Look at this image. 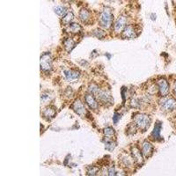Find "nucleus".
I'll list each match as a JSON object with an SVG mask.
<instances>
[{"label": "nucleus", "instance_id": "28", "mask_svg": "<svg viewBox=\"0 0 176 176\" xmlns=\"http://www.w3.org/2000/svg\"><path fill=\"white\" fill-rule=\"evenodd\" d=\"M51 97H52V95H50V93L49 92H42V95H41V101H42V102H45L48 100H50Z\"/></svg>", "mask_w": 176, "mask_h": 176}, {"label": "nucleus", "instance_id": "27", "mask_svg": "<svg viewBox=\"0 0 176 176\" xmlns=\"http://www.w3.org/2000/svg\"><path fill=\"white\" fill-rule=\"evenodd\" d=\"M136 125L135 123H131L128 126L127 128V133L129 135H133L136 133Z\"/></svg>", "mask_w": 176, "mask_h": 176}, {"label": "nucleus", "instance_id": "20", "mask_svg": "<svg viewBox=\"0 0 176 176\" xmlns=\"http://www.w3.org/2000/svg\"><path fill=\"white\" fill-rule=\"evenodd\" d=\"M122 161H123V164L125 166V167H131L133 165V163H135L132 156H129V155H124V157L122 158Z\"/></svg>", "mask_w": 176, "mask_h": 176}, {"label": "nucleus", "instance_id": "30", "mask_svg": "<svg viewBox=\"0 0 176 176\" xmlns=\"http://www.w3.org/2000/svg\"><path fill=\"white\" fill-rule=\"evenodd\" d=\"M121 119V115L117 113V112H116L115 113V115H114V116H113V122H114V123L115 124H117V123L119 122V120Z\"/></svg>", "mask_w": 176, "mask_h": 176}, {"label": "nucleus", "instance_id": "9", "mask_svg": "<svg viewBox=\"0 0 176 176\" xmlns=\"http://www.w3.org/2000/svg\"><path fill=\"white\" fill-rule=\"evenodd\" d=\"M136 36H137L136 30L134 26L132 25L126 26L122 33V37L123 39H134Z\"/></svg>", "mask_w": 176, "mask_h": 176}, {"label": "nucleus", "instance_id": "8", "mask_svg": "<svg viewBox=\"0 0 176 176\" xmlns=\"http://www.w3.org/2000/svg\"><path fill=\"white\" fill-rule=\"evenodd\" d=\"M157 85H158V89H159L160 96H162V97L167 96L169 93V90H170L167 81L165 78H160L158 80Z\"/></svg>", "mask_w": 176, "mask_h": 176}, {"label": "nucleus", "instance_id": "29", "mask_svg": "<svg viewBox=\"0 0 176 176\" xmlns=\"http://www.w3.org/2000/svg\"><path fill=\"white\" fill-rule=\"evenodd\" d=\"M108 174L109 175H116V168L114 166H110L108 169Z\"/></svg>", "mask_w": 176, "mask_h": 176}, {"label": "nucleus", "instance_id": "2", "mask_svg": "<svg viewBox=\"0 0 176 176\" xmlns=\"http://www.w3.org/2000/svg\"><path fill=\"white\" fill-rule=\"evenodd\" d=\"M134 123L137 128H139L143 131H145L151 123V119L149 116L145 114H137L134 117Z\"/></svg>", "mask_w": 176, "mask_h": 176}, {"label": "nucleus", "instance_id": "31", "mask_svg": "<svg viewBox=\"0 0 176 176\" xmlns=\"http://www.w3.org/2000/svg\"><path fill=\"white\" fill-rule=\"evenodd\" d=\"M173 90H174V94L176 96V81L174 82V88H173Z\"/></svg>", "mask_w": 176, "mask_h": 176}, {"label": "nucleus", "instance_id": "19", "mask_svg": "<svg viewBox=\"0 0 176 176\" xmlns=\"http://www.w3.org/2000/svg\"><path fill=\"white\" fill-rule=\"evenodd\" d=\"M68 30L72 33V34H78L81 31V26L80 25H78V23H71L69 26Z\"/></svg>", "mask_w": 176, "mask_h": 176}, {"label": "nucleus", "instance_id": "21", "mask_svg": "<svg viewBox=\"0 0 176 176\" xmlns=\"http://www.w3.org/2000/svg\"><path fill=\"white\" fill-rule=\"evenodd\" d=\"M104 135H105V137L107 138L106 140H111L112 136L115 135V129L111 127H108L104 129Z\"/></svg>", "mask_w": 176, "mask_h": 176}, {"label": "nucleus", "instance_id": "26", "mask_svg": "<svg viewBox=\"0 0 176 176\" xmlns=\"http://www.w3.org/2000/svg\"><path fill=\"white\" fill-rule=\"evenodd\" d=\"M92 34L94 35V36H96L97 38H99V39H102V38H104L105 37V32L103 31V30H101V29H96V30H94L93 31V33Z\"/></svg>", "mask_w": 176, "mask_h": 176}, {"label": "nucleus", "instance_id": "11", "mask_svg": "<svg viewBox=\"0 0 176 176\" xmlns=\"http://www.w3.org/2000/svg\"><path fill=\"white\" fill-rule=\"evenodd\" d=\"M131 155H132V158H133V160L136 164L137 165H141L143 161V153L140 151V150L137 148V147H132L131 149Z\"/></svg>", "mask_w": 176, "mask_h": 176}, {"label": "nucleus", "instance_id": "12", "mask_svg": "<svg viewBox=\"0 0 176 176\" xmlns=\"http://www.w3.org/2000/svg\"><path fill=\"white\" fill-rule=\"evenodd\" d=\"M152 152H153V146H152V144H151V143L147 142V141L143 143L142 153L143 155V157L148 159L152 154Z\"/></svg>", "mask_w": 176, "mask_h": 176}, {"label": "nucleus", "instance_id": "18", "mask_svg": "<svg viewBox=\"0 0 176 176\" xmlns=\"http://www.w3.org/2000/svg\"><path fill=\"white\" fill-rule=\"evenodd\" d=\"M73 19H74L73 12L71 11H68L65 13V15H64V17H63V23L64 25H70L71 23V21L73 20Z\"/></svg>", "mask_w": 176, "mask_h": 176}, {"label": "nucleus", "instance_id": "33", "mask_svg": "<svg viewBox=\"0 0 176 176\" xmlns=\"http://www.w3.org/2000/svg\"><path fill=\"white\" fill-rule=\"evenodd\" d=\"M64 2H66V3H70V2H72L73 0H64Z\"/></svg>", "mask_w": 176, "mask_h": 176}, {"label": "nucleus", "instance_id": "6", "mask_svg": "<svg viewBox=\"0 0 176 176\" xmlns=\"http://www.w3.org/2000/svg\"><path fill=\"white\" fill-rule=\"evenodd\" d=\"M98 101H101L102 104L105 105H110L113 102V98L111 96V94L107 91H103V90H100L98 93L96 94Z\"/></svg>", "mask_w": 176, "mask_h": 176}, {"label": "nucleus", "instance_id": "5", "mask_svg": "<svg viewBox=\"0 0 176 176\" xmlns=\"http://www.w3.org/2000/svg\"><path fill=\"white\" fill-rule=\"evenodd\" d=\"M71 109L75 112L77 115H78L81 117H84L86 115V109L85 107L84 103L79 99H77L73 102V104L71 105Z\"/></svg>", "mask_w": 176, "mask_h": 176}, {"label": "nucleus", "instance_id": "1", "mask_svg": "<svg viewBox=\"0 0 176 176\" xmlns=\"http://www.w3.org/2000/svg\"><path fill=\"white\" fill-rule=\"evenodd\" d=\"M113 19H114V15L112 13L111 9L109 8V7H106V8H104V10L101 12V14H100L99 25L103 29H109L112 26Z\"/></svg>", "mask_w": 176, "mask_h": 176}, {"label": "nucleus", "instance_id": "15", "mask_svg": "<svg viewBox=\"0 0 176 176\" xmlns=\"http://www.w3.org/2000/svg\"><path fill=\"white\" fill-rule=\"evenodd\" d=\"M79 19L83 23H87L91 19V13L88 10L82 8L79 12Z\"/></svg>", "mask_w": 176, "mask_h": 176}, {"label": "nucleus", "instance_id": "14", "mask_svg": "<svg viewBox=\"0 0 176 176\" xmlns=\"http://www.w3.org/2000/svg\"><path fill=\"white\" fill-rule=\"evenodd\" d=\"M161 129H162V123L160 122H157L155 123L154 126V129L151 132V138L153 140H159L160 138V131H161Z\"/></svg>", "mask_w": 176, "mask_h": 176}, {"label": "nucleus", "instance_id": "7", "mask_svg": "<svg viewBox=\"0 0 176 176\" xmlns=\"http://www.w3.org/2000/svg\"><path fill=\"white\" fill-rule=\"evenodd\" d=\"M127 19H128L125 15H120L117 18V19L116 20V22L114 24V30L116 33H120L125 28L126 24H127Z\"/></svg>", "mask_w": 176, "mask_h": 176}, {"label": "nucleus", "instance_id": "23", "mask_svg": "<svg viewBox=\"0 0 176 176\" xmlns=\"http://www.w3.org/2000/svg\"><path fill=\"white\" fill-rule=\"evenodd\" d=\"M100 91L99 89V86L95 84H90L88 86V92H90L92 95H96L98 92Z\"/></svg>", "mask_w": 176, "mask_h": 176}, {"label": "nucleus", "instance_id": "32", "mask_svg": "<svg viewBox=\"0 0 176 176\" xmlns=\"http://www.w3.org/2000/svg\"><path fill=\"white\" fill-rule=\"evenodd\" d=\"M172 2H173V5L175 6L176 5V0H172Z\"/></svg>", "mask_w": 176, "mask_h": 176}, {"label": "nucleus", "instance_id": "3", "mask_svg": "<svg viewBox=\"0 0 176 176\" xmlns=\"http://www.w3.org/2000/svg\"><path fill=\"white\" fill-rule=\"evenodd\" d=\"M160 108L164 111L171 112L176 109V100L173 97H167L164 96L160 101H159Z\"/></svg>", "mask_w": 176, "mask_h": 176}, {"label": "nucleus", "instance_id": "13", "mask_svg": "<svg viewBox=\"0 0 176 176\" xmlns=\"http://www.w3.org/2000/svg\"><path fill=\"white\" fill-rule=\"evenodd\" d=\"M85 103L89 106V108L92 109H97L99 107V104L97 101L95 100V98L92 96V94L91 93H88V94H85Z\"/></svg>", "mask_w": 176, "mask_h": 176}, {"label": "nucleus", "instance_id": "22", "mask_svg": "<svg viewBox=\"0 0 176 176\" xmlns=\"http://www.w3.org/2000/svg\"><path fill=\"white\" fill-rule=\"evenodd\" d=\"M67 9L65 8L64 6H63V5H58V6H57L56 8H55V12L59 15V16H64V15H65V13L67 12Z\"/></svg>", "mask_w": 176, "mask_h": 176}, {"label": "nucleus", "instance_id": "17", "mask_svg": "<svg viewBox=\"0 0 176 176\" xmlns=\"http://www.w3.org/2000/svg\"><path fill=\"white\" fill-rule=\"evenodd\" d=\"M64 46L67 52H71V50L75 47V42L71 38H66L64 41Z\"/></svg>", "mask_w": 176, "mask_h": 176}, {"label": "nucleus", "instance_id": "24", "mask_svg": "<svg viewBox=\"0 0 176 176\" xmlns=\"http://www.w3.org/2000/svg\"><path fill=\"white\" fill-rule=\"evenodd\" d=\"M116 143L113 142L112 140H106V143H105V149L106 150L113 151L116 148Z\"/></svg>", "mask_w": 176, "mask_h": 176}, {"label": "nucleus", "instance_id": "16", "mask_svg": "<svg viewBox=\"0 0 176 176\" xmlns=\"http://www.w3.org/2000/svg\"><path fill=\"white\" fill-rule=\"evenodd\" d=\"M42 115H43V117L46 118L47 120H50V119H52L55 116L56 110H55V109L51 108V107H48V108H46V109H44Z\"/></svg>", "mask_w": 176, "mask_h": 176}, {"label": "nucleus", "instance_id": "25", "mask_svg": "<svg viewBox=\"0 0 176 176\" xmlns=\"http://www.w3.org/2000/svg\"><path fill=\"white\" fill-rule=\"evenodd\" d=\"M99 172V168L94 166H91L87 169V174L88 175H95Z\"/></svg>", "mask_w": 176, "mask_h": 176}, {"label": "nucleus", "instance_id": "10", "mask_svg": "<svg viewBox=\"0 0 176 176\" xmlns=\"http://www.w3.org/2000/svg\"><path fill=\"white\" fill-rule=\"evenodd\" d=\"M64 76L66 80L70 82H74L77 79L79 78L80 73L79 71H75V70H65L64 71Z\"/></svg>", "mask_w": 176, "mask_h": 176}, {"label": "nucleus", "instance_id": "4", "mask_svg": "<svg viewBox=\"0 0 176 176\" xmlns=\"http://www.w3.org/2000/svg\"><path fill=\"white\" fill-rule=\"evenodd\" d=\"M53 66V60L50 53H45L41 57V70L42 71H50Z\"/></svg>", "mask_w": 176, "mask_h": 176}]
</instances>
